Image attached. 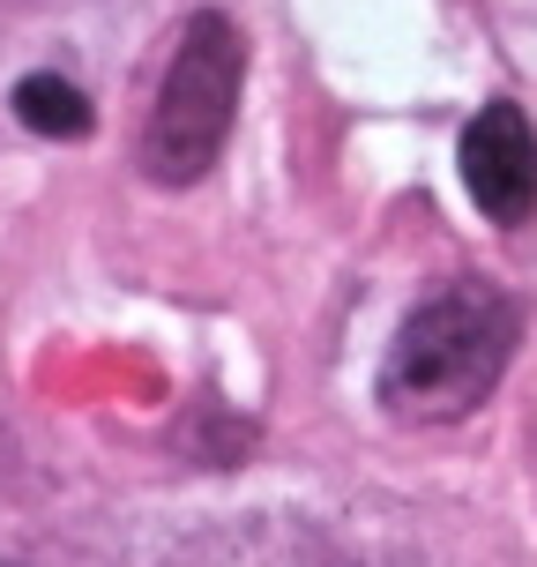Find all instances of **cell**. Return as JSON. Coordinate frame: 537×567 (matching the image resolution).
I'll return each instance as SVG.
<instances>
[{
  "instance_id": "1",
  "label": "cell",
  "mask_w": 537,
  "mask_h": 567,
  "mask_svg": "<svg viewBox=\"0 0 537 567\" xmlns=\"http://www.w3.org/2000/svg\"><path fill=\"white\" fill-rule=\"evenodd\" d=\"M515 329H523L515 299L485 277H455L425 291L381 359V403L419 425L478 411L515 359Z\"/></svg>"
},
{
  "instance_id": "2",
  "label": "cell",
  "mask_w": 537,
  "mask_h": 567,
  "mask_svg": "<svg viewBox=\"0 0 537 567\" xmlns=\"http://www.w3.org/2000/svg\"><path fill=\"white\" fill-rule=\"evenodd\" d=\"M239 83H247L239 23L217 16V8L187 16V30H179V45L165 60L157 105H149V127H142V172L157 187H187V179H202L217 165L231 113H239Z\"/></svg>"
},
{
  "instance_id": "3",
  "label": "cell",
  "mask_w": 537,
  "mask_h": 567,
  "mask_svg": "<svg viewBox=\"0 0 537 567\" xmlns=\"http://www.w3.org/2000/svg\"><path fill=\"white\" fill-rule=\"evenodd\" d=\"M463 187L493 225H523L537 209V127L523 120V105H485L471 127H463Z\"/></svg>"
},
{
  "instance_id": "4",
  "label": "cell",
  "mask_w": 537,
  "mask_h": 567,
  "mask_svg": "<svg viewBox=\"0 0 537 567\" xmlns=\"http://www.w3.org/2000/svg\"><path fill=\"white\" fill-rule=\"evenodd\" d=\"M16 120H23L30 135L75 142V135H90V97L68 75H23L16 83Z\"/></svg>"
}]
</instances>
